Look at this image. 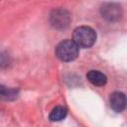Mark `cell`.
Returning <instances> with one entry per match:
<instances>
[{
    "label": "cell",
    "instance_id": "obj_7",
    "mask_svg": "<svg viewBox=\"0 0 127 127\" xmlns=\"http://www.w3.org/2000/svg\"><path fill=\"white\" fill-rule=\"evenodd\" d=\"M19 90L16 88H10L0 84V100L2 101H12L18 97Z\"/></svg>",
    "mask_w": 127,
    "mask_h": 127
},
{
    "label": "cell",
    "instance_id": "obj_9",
    "mask_svg": "<svg viewBox=\"0 0 127 127\" xmlns=\"http://www.w3.org/2000/svg\"><path fill=\"white\" fill-rule=\"evenodd\" d=\"M10 64V58L6 53H0V67H6Z\"/></svg>",
    "mask_w": 127,
    "mask_h": 127
},
{
    "label": "cell",
    "instance_id": "obj_3",
    "mask_svg": "<svg viewBox=\"0 0 127 127\" xmlns=\"http://www.w3.org/2000/svg\"><path fill=\"white\" fill-rule=\"evenodd\" d=\"M70 14L65 9H55L50 14L51 25L60 31L65 30L70 24Z\"/></svg>",
    "mask_w": 127,
    "mask_h": 127
},
{
    "label": "cell",
    "instance_id": "obj_4",
    "mask_svg": "<svg viewBox=\"0 0 127 127\" xmlns=\"http://www.w3.org/2000/svg\"><path fill=\"white\" fill-rule=\"evenodd\" d=\"M101 16L109 22H117L123 15V10L120 4L114 2H105L100 7Z\"/></svg>",
    "mask_w": 127,
    "mask_h": 127
},
{
    "label": "cell",
    "instance_id": "obj_1",
    "mask_svg": "<svg viewBox=\"0 0 127 127\" xmlns=\"http://www.w3.org/2000/svg\"><path fill=\"white\" fill-rule=\"evenodd\" d=\"M72 41L78 48H90L94 45L96 41V32L88 26L77 27L73 31Z\"/></svg>",
    "mask_w": 127,
    "mask_h": 127
},
{
    "label": "cell",
    "instance_id": "obj_6",
    "mask_svg": "<svg viewBox=\"0 0 127 127\" xmlns=\"http://www.w3.org/2000/svg\"><path fill=\"white\" fill-rule=\"evenodd\" d=\"M87 80L95 86H103L107 82V76L99 70H89L86 74Z\"/></svg>",
    "mask_w": 127,
    "mask_h": 127
},
{
    "label": "cell",
    "instance_id": "obj_8",
    "mask_svg": "<svg viewBox=\"0 0 127 127\" xmlns=\"http://www.w3.org/2000/svg\"><path fill=\"white\" fill-rule=\"evenodd\" d=\"M67 115V109L64 106H56L50 113L49 115V119L51 121L57 122V121H62L63 119H64Z\"/></svg>",
    "mask_w": 127,
    "mask_h": 127
},
{
    "label": "cell",
    "instance_id": "obj_5",
    "mask_svg": "<svg viewBox=\"0 0 127 127\" xmlns=\"http://www.w3.org/2000/svg\"><path fill=\"white\" fill-rule=\"evenodd\" d=\"M109 103L115 112H122L126 107V96L123 92L115 91L110 94Z\"/></svg>",
    "mask_w": 127,
    "mask_h": 127
},
{
    "label": "cell",
    "instance_id": "obj_2",
    "mask_svg": "<svg viewBox=\"0 0 127 127\" xmlns=\"http://www.w3.org/2000/svg\"><path fill=\"white\" fill-rule=\"evenodd\" d=\"M79 48L71 40H64L60 42L55 50L56 56L62 62H72L78 56Z\"/></svg>",
    "mask_w": 127,
    "mask_h": 127
}]
</instances>
